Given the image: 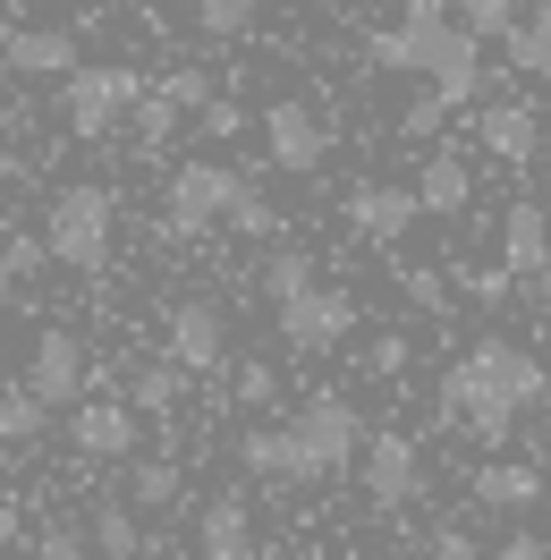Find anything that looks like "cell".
<instances>
[{
	"instance_id": "26",
	"label": "cell",
	"mask_w": 551,
	"mask_h": 560,
	"mask_svg": "<svg viewBox=\"0 0 551 560\" xmlns=\"http://www.w3.org/2000/svg\"><path fill=\"white\" fill-rule=\"evenodd\" d=\"M128 501H137V510H171V501H178V458H137Z\"/></svg>"
},
{
	"instance_id": "16",
	"label": "cell",
	"mask_w": 551,
	"mask_h": 560,
	"mask_svg": "<svg viewBox=\"0 0 551 560\" xmlns=\"http://www.w3.org/2000/svg\"><path fill=\"white\" fill-rule=\"evenodd\" d=\"M501 264H509L517 280H535L551 264V212L543 205H509L501 212Z\"/></svg>"
},
{
	"instance_id": "31",
	"label": "cell",
	"mask_w": 551,
	"mask_h": 560,
	"mask_svg": "<svg viewBox=\"0 0 551 560\" xmlns=\"http://www.w3.org/2000/svg\"><path fill=\"white\" fill-rule=\"evenodd\" d=\"M0 264H9L17 280H35L43 264H60V255H51V238H0Z\"/></svg>"
},
{
	"instance_id": "7",
	"label": "cell",
	"mask_w": 551,
	"mask_h": 560,
	"mask_svg": "<svg viewBox=\"0 0 551 560\" xmlns=\"http://www.w3.org/2000/svg\"><path fill=\"white\" fill-rule=\"evenodd\" d=\"M272 323H280V340H289L297 357H331V349L348 340V331H356V298H348V289H323V280H314V289H297V298H280V306H272Z\"/></svg>"
},
{
	"instance_id": "12",
	"label": "cell",
	"mask_w": 551,
	"mask_h": 560,
	"mask_svg": "<svg viewBox=\"0 0 551 560\" xmlns=\"http://www.w3.org/2000/svg\"><path fill=\"white\" fill-rule=\"evenodd\" d=\"M415 212H424V196H415V187L374 178V187H356V196H348V230H356V238H374V246H399Z\"/></svg>"
},
{
	"instance_id": "8",
	"label": "cell",
	"mask_w": 551,
	"mask_h": 560,
	"mask_svg": "<svg viewBox=\"0 0 551 560\" xmlns=\"http://www.w3.org/2000/svg\"><path fill=\"white\" fill-rule=\"evenodd\" d=\"M415 492H424V451H415L408 433H374V442H365V501L399 518Z\"/></svg>"
},
{
	"instance_id": "29",
	"label": "cell",
	"mask_w": 551,
	"mask_h": 560,
	"mask_svg": "<svg viewBox=\"0 0 551 560\" xmlns=\"http://www.w3.org/2000/svg\"><path fill=\"white\" fill-rule=\"evenodd\" d=\"M399 298H408L415 315H449V280L424 272V264H399Z\"/></svg>"
},
{
	"instance_id": "39",
	"label": "cell",
	"mask_w": 551,
	"mask_h": 560,
	"mask_svg": "<svg viewBox=\"0 0 551 560\" xmlns=\"http://www.w3.org/2000/svg\"><path fill=\"white\" fill-rule=\"evenodd\" d=\"M501 560H551V544H543V526H517L509 544H501Z\"/></svg>"
},
{
	"instance_id": "19",
	"label": "cell",
	"mask_w": 551,
	"mask_h": 560,
	"mask_svg": "<svg viewBox=\"0 0 551 560\" xmlns=\"http://www.w3.org/2000/svg\"><path fill=\"white\" fill-rule=\"evenodd\" d=\"M415 196H424V212H467L476 171H467L458 153H433V162H424V178H415Z\"/></svg>"
},
{
	"instance_id": "2",
	"label": "cell",
	"mask_w": 551,
	"mask_h": 560,
	"mask_svg": "<svg viewBox=\"0 0 551 560\" xmlns=\"http://www.w3.org/2000/svg\"><path fill=\"white\" fill-rule=\"evenodd\" d=\"M365 417L348 408L340 390H323L306 399L289 424H255L238 442V467L246 476H263V485H323V476H340L348 458H365Z\"/></svg>"
},
{
	"instance_id": "14",
	"label": "cell",
	"mask_w": 551,
	"mask_h": 560,
	"mask_svg": "<svg viewBox=\"0 0 551 560\" xmlns=\"http://www.w3.org/2000/svg\"><path fill=\"white\" fill-rule=\"evenodd\" d=\"M0 60L17 77H77V35L69 26H17V35H0Z\"/></svg>"
},
{
	"instance_id": "45",
	"label": "cell",
	"mask_w": 551,
	"mask_h": 560,
	"mask_svg": "<svg viewBox=\"0 0 551 560\" xmlns=\"http://www.w3.org/2000/svg\"><path fill=\"white\" fill-rule=\"evenodd\" d=\"M314 9H348V0H314Z\"/></svg>"
},
{
	"instance_id": "27",
	"label": "cell",
	"mask_w": 551,
	"mask_h": 560,
	"mask_svg": "<svg viewBox=\"0 0 551 560\" xmlns=\"http://www.w3.org/2000/svg\"><path fill=\"white\" fill-rule=\"evenodd\" d=\"M458 9V26H476L483 43H509L517 35V0H449Z\"/></svg>"
},
{
	"instance_id": "25",
	"label": "cell",
	"mask_w": 551,
	"mask_h": 560,
	"mask_svg": "<svg viewBox=\"0 0 551 560\" xmlns=\"http://www.w3.org/2000/svg\"><path fill=\"white\" fill-rule=\"evenodd\" d=\"M178 119H187V103H178L171 85H153V94H144V103H137V144H144V153H162Z\"/></svg>"
},
{
	"instance_id": "17",
	"label": "cell",
	"mask_w": 551,
	"mask_h": 560,
	"mask_svg": "<svg viewBox=\"0 0 551 560\" xmlns=\"http://www.w3.org/2000/svg\"><path fill=\"white\" fill-rule=\"evenodd\" d=\"M476 510H543V467H526V458H492L476 467Z\"/></svg>"
},
{
	"instance_id": "1",
	"label": "cell",
	"mask_w": 551,
	"mask_h": 560,
	"mask_svg": "<svg viewBox=\"0 0 551 560\" xmlns=\"http://www.w3.org/2000/svg\"><path fill=\"white\" fill-rule=\"evenodd\" d=\"M365 60L390 77H433V94L449 110H467L483 94V35L458 26L449 0H408V18H390L382 35H365Z\"/></svg>"
},
{
	"instance_id": "23",
	"label": "cell",
	"mask_w": 551,
	"mask_h": 560,
	"mask_svg": "<svg viewBox=\"0 0 551 560\" xmlns=\"http://www.w3.org/2000/svg\"><path fill=\"white\" fill-rule=\"evenodd\" d=\"M509 69H517V77H551V0L509 35Z\"/></svg>"
},
{
	"instance_id": "15",
	"label": "cell",
	"mask_w": 551,
	"mask_h": 560,
	"mask_svg": "<svg viewBox=\"0 0 551 560\" xmlns=\"http://www.w3.org/2000/svg\"><path fill=\"white\" fill-rule=\"evenodd\" d=\"M196 552L204 560H255V510H246V492H212L204 501Z\"/></svg>"
},
{
	"instance_id": "9",
	"label": "cell",
	"mask_w": 551,
	"mask_h": 560,
	"mask_svg": "<svg viewBox=\"0 0 551 560\" xmlns=\"http://www.w3.org/2000/svg\"><path fill=\"white\" fill-rule=\"evenodd\" d=\"M263 144H272V171L314 178V171H323V153H331V128H323L306 103H272V110H263Z\"/></svg>"
},
{
	"instance_id": "32",
	"label": "cell",
	"mask_w": 551,
	"mask_h": 560,
	"mask_svg": "<svg viewBox=\"0 0 551 560\" xmlns=\"http://www.w3.org/2000/svg\"><path fill=\"white\" fill-rule=\"evenodd\" d=\"M272 390H280V374H272V365H238V383H230V399H238V408H263Z\"/></svg>"
},
{
	"instance_id": "33",
	"label": "cell",
	"mask_w": 551,
	"mask_h": 560,
	"mask_svg": "<svg viewBox=\"0 0 551 560\" xmlns=\"http://www.w3.org/2000/svg\"><path fill=\"white\" fill-rule=\"evenodd\" d=\"M43 560H94V535H77V526H43Z\"/></svg>"
},
{
	"instance_id": "22",
	"label": "cell",
	"mask_w": 551,
	"mask_h": 560,
	"mask_svg": "<svg viewBox=\"0 0 551 560\" xmlns=\"http://www.w3.org/2000/svg\"><path fill=\"white\" fill-rule=\"evenodd\" d=\"M43 408H51V399H43L35 383H0V451H26L43 433Z\"/></svg>"
},
{
	"instance_id": "41",
	"label": "cell",
	"mask_w": 551,
	"mask_h": 560,
	"mask_svg": "<svg viewBox=\"0 0 551 560\" xmlns=\"http://www.w3.org/2000/svg\"><path fill=\"white\" fill-rule=\"evenodd\" d=\"M9 544H17V501L0 492V552H9Z\"/></svg>"
},
{
	"instance_id": "6",
	"label": "cell",
	"mask_w": 551,
	"mask_h": 560,
	"mask_svg": "<svg viewBox=\"0 0 551 560\" xmlns=\"http://www.w3.org/2000/svg\"><path fill=\"white\" fill-rule=\"evenodd\" d=\"M153 85H144L137 69H77V77H60V119H69V137H110V119L119 110H137Z\"/></svg>"
},
{
	"instance_id": "38",
	"label": "cell",
	"mask_w": 551,
	"mask_h": 560,
	"mask_svg": "<svg viewBox=\"0 0 551 560\" xmlns=\"http://www.w3.org/2000/svg\"><path fill=\"white\" fill-rule=\"evenodd\" d=\"M433 560H483L467 526H433Z\"/></svg>"
},
{
	"instance_id": "46",
	"label": "cell",
	"mask_w": 551,
	"mask_h": 560,
	"mask_svg": "<svg viewBox=\"0 0 551 560\" xmlns=\"http://www.w3.org/2000/svg\"><path fill=\"white\" fill-rule=\"evenodd\" d=\"M187 9H204V0H187Z\"/></svg>"
},
{
	"instance_id": "24",
	"label": "cell",
	"mask_w": 551,
	"mask_h": 560,
	"mask_svg": "<svg viewBox=\"0 0 551 560\" xmlns=\"http://www.w3.org/2000/svg\"><path fill=\"white\" fill-rule=\"evenodd\" d=\"M297 289H314V255L306 246H272V255H263V298H297Z\"/></svg>"
},
{
	"instance_id": "18",
	"label": "cell",
	"mask_w": 551,
	"mask_h": 560,
	"mask_svg": "<svg viewBox=\"0 0 551 560\" xmlns=\"http://www.w3.org/2000/svg\"><path fill=\"white\" fill-rule=\"evenodd\" d=\"M476 137L492 144L501 162H526V153L543 144V119H535V110H526V103H492V110H483V119H476Z\"/></svg>"
},
{
	"instance_id": "11",
	"label": "cell",
	"mask_w": 551,
	"mask_h": 560,
	"mask_svg": "<svg viewBox=\"0 0 551 560\" xmlns=\"http://www.w3.org/2000/svg\"><path fill=\"white\" fill-rule=\"evenodd\" d=\"M26 383H35L51 408H69L77 390L94 383V357H85V340H77V331H43L35 357H26Z\"/></svg>"
},
{
	"instance_id": "3",
	"label": "cell",
	"mask_w": 551,
	"mask_h": 560,
	"mask_svg": "<svg viewBox=\"0 0 551 560\" xmlns=\"http://www.w3.org/2000/svg\"><path fill=\"white\" fill-rule=\"evenodd\" d=\"M543 399H551V365L526 357L517 340H476L442 374V424H467L476 442H509L517 408H543Z\"/></svg>"
},
{
	"instance_id": "34",
	"label": "cell",
	"mask_w": 551,
	"mask_h": 560,
	"mask_svg": "<svg viewBox=\"0 0 551 560\" xmlns=\"http://www.w3.org/2000/svg\"><path fill=\"white\" fill-rule=\"evenodd\" d=\"M442 119H449V103H442V94H415V103L399 110V128H408V137H433Z\"/></svg>"
},
{
	"instance_id": "4",
	"label": "cell",
	"mask_w": 551,
	"mask_h": 560,
	"mask_svg": "<svg viewBox=\"0 0 551 560\" xmlns=\"http://www.w3.org/2000/svg\"><path fill=\"white\" fill-rule=\"evenodd\" d=\"M255 196V178L230 171V162H187V171H171V205H162V238L171 246H196L212 238V221H230V212Z\"/></svg>"
},
{
	"instance_id": "10",
	"label": "cell",
	"mask_w": 551,
	"mask_h": 560,
	"mask_svg": "<svg viewBox=\"0 0 551 560\" xmlns=\"http://www.w3.org/2000/svg\"><path fill=\"white\" fill-rule=\"evenodd\" d=\"M171 357L187 365V374H221V365H230V323H221V306L178 298L171 306Z\"/></svg>"
},
{
	"instance_id": "21",
	"label": "cell",
	"mask_w": 551,
	"mask_h": 560,
	"mask_svg": "<svg viewBox=\"0 0 551 560\" xmlns=\"http://www.w3.org/2000/svg\"><path fill=\"white\" fill-rule=\"evenodd\" d=\"M94 552H103V560H144L137 501H94Z\"/></svg>"
},
{
	"instance_id": "36",
	"label": "cell",
	"mask_w": 551,
	"mask_h": 560,
	"mask_svg": "<svg viewBox=\"0 0 551 560\" xmlns=\"http://www.w3.org/2000/svg\"><path fill=\"white\" fill-rule=\"evenodd\" d=\"M162 85H171V94H178L187 110H204V103H212V77H204V69H171Z\"/></svg>"
},
{
	"instance_id": "35",
	"label": "cell",
	"mask_w": 551,
	"mask_h": 560,
	"mask_svg": "<svg viewBox=\"0 0 551 560\" xmlns=\"http://www.w3.org/2000/svg\"><path fill=\"white\" fill-rule=\"evenodd\" d=\"M230 221H238L246 238H280V212H272V205H263V196H246V205H238V212H230Z\"/></svg>"
},
{
	"instance_id": "42",
	"label": "cell",
	"mask_w": 551,
	"mask_h": 560,
	"mask_svg": "<svg viewBox=\"0 0 551 560\" xmlns=\"http://www.w3.org/2000/svg\"><path fill=\"white\" fill-rule=\"evenodd\" d=\"M526 289H535V306H543V315H551V264H543V272H535V280H526Z\"/></svg>"
},
{
	"instance_id": "43",
	"label": "cell",
	"mask_w": 551,
	"mask_h": 560,
	"mask_svg": "<svg viewBox=\"0 0 551 560\" xmlns=\"http://www.w3.org/2000/svg\"><path fill=\"white\" fill-rule=\"evenodd\" d=\"M0 137H17V103H0Z\"/></svg>"
},
{
	"instance_id": "13",
	"label": "cell",
	"mask_w": 551,
	"mask_h": 560,
	"mask_svg": "<svg viewBox=\"0 0 551 560\" xmlns=\"http://www.w3.org/2000/svg\"><path fill=\"white\" fill-rule=\"evenodd\" d=\"M69 442L85 458H128L137 451V399H77L69 408Z\"/></svg>"
},
{
	"instance_id": "28",
	"label": "cell",
	"mask_w": 551,
	"mask_h": 560,
	"mask_svg": "<svg viewBox=\"0 0 551 560\" xmlns=\"http://www.w3.org/2000/svg\"><path fill=\"white\" fill-rule=\"evenodd\" d=\"M449 280H458V289H467L476 306H501V298L517 289V272H509V264H449Z\"/></svg>"
},
{
	"instance_id": "37",
	"label": "cell",
	"mask_w": 551,
	"mask_h": 560,
	"mask_svg": "<svg viewBox=\"0 0 551 560\" xmlns=\"http://www.w3.org/2000/svg\"><path fill=\"white\" fill-rule=\"evenodd\" d=\"M196 119H204V137H238V128H246V110H238V103H221V94H212Z\"/></svg>"
},
{
	"instance_id": "30",
	"label": "cell",
	"mask_w": 551,
	"mask_h": 560,
	"mask_svg": "<svg viewBox=\"0 0 551 560\" xmlns=\"http://www.w3.org/2000/svg\"><path fill=\"white\" fill-rule=\"evenodd\" d=\"M246 18H255V0H204V9H196L204 43H230V35H246Z\"/></svg>"
},
{
	"instance_id": "44",
	"label": "cell",
	"mask_w": 551,
	"mask_h": 560,
	"mask_svg": "<svg viewBox=\"0 0 551 560\" xmlns=\"http://www.w3.org/2000/svg\"><path fill=\"white\" fill-rule=\"evenodd\" d=\"M9 298H17V272H9V264H0V306H9Z\"/></svg>"
},
{
	"instance_id": "5",
	"label": "cell",
	"mask_w": 551,
	"mask_h": 560,
	"mask_svg": "<svg viewBox=\"0 0 551 560\" xmlns=\"http://www.w3.org/2000/svg\"><path fill=\"white\" fill-rule=\"evenodd\" d=\"M110 221H119V196H110V187H60L43 238H51V255H60L69 272H103L110 264Z\"/></svg>"
},
{
	"instance_id": "20",
	"label": "cell",
	"mask_w": 551,
	"mask_h": 560,
	"mask_svg": "<svg viewBox=\"0 0 551 560\" xmlns=\"http://www.w3.org/2000/svg\"><path fill=\"white\" fill-rule=\"evenodd\" d=\"M128 399H137V417H171L178 399H187V365H178V357L137 365V374H128Z\"/></svg>"
},
{
	"instance_id": "40",
	"label": "cell",
	"mask_w": 551,
	"mask_h": 560,
	"mask_svg": "<svg viewBox=\"0 0 551 560\" xmlns=\"http://www.w3.org/2000/svg\"><path fill=\"white\" fill-rule=\"evenodd\" d=\"M365 365H374L382 383H390V374H399V365H408V340H399V331H390V340H374V357H365Z\"/></svg>"
}]
</instances>
